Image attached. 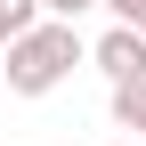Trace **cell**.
Masks as SVG:
<instances>
[{
    "label": "cell",
    "instance_id": "obj_5",
    "mask_svg": "<svg viewBox=\"0 0 146 146\" xmlns=\"http://www.w3.org/2000/svg\"><path fill=\"white\" fill-rule=\"evenodd\" d=\"M98 8H114V25H130V33H146V0H98Z\"/></svg>",
    "mask_w": 146,
    "mask_h": 146
},
{
    "label": "cell",
    "instance_id": "obj_6",
    "mask_svg": "<svg viewBox=\"0 0 146 146\" xmlns=\"http://www.w3.org/2000/svg\"><path fill=\"white\" fill-rule=\"evenodd\" d=\"M81 8H98V0H41V16H65V25H73Z\"/></svg>",
    "mask_w": 146,
    "mask_h": 146
},
{
    "label": "cell",
    "instance_id": "obj_3",
    "mask_svg": "<svg viewBox=\"0 0 146 146\" xmlns=\"http://www.w3.org/2000/svg\"><path fill=\"white\" fill-rule=\"evenodd\" d=\"M114 130L146 138V73H138V81H114Z\"/></svg>",
    "mask_w": 146,
    "mask_h": 146
},
{
    "label": "cell",
    "instance_id": "obj_7",
    "mask_svg": "<svg viewBox=\"0 0 146 146\" xmlns=\"http://www.w3.org/2000/svg\"><path fill=\"white\" fill-rule=\"evenodd\" d=\"M114 146H138V138H114Z\"/></svg>",
    "mask_w": 146,
    "mask_h": 146
},
{
    "label": "cell",
    "instance_id": "obj_4",
    "mask_svg": "<svg viewBox=\"0 0 146 146\" xmlns=\"http://www.w3.org/2000/svg\"><path fill=\"white\" fill-rule=\"evenodd\" d=\"M25 25H41V0H0V49H8Z\"/></svg>",
    "mask_w": 146,
    "mask_h": 146
},
{
    "label": "cell",
    "instance_id": "obj_2",
    "mask_svg": "<svg viewBox=\"0 0 146 146\" xmlns=\"http://www.w3.org/2000/svg\"><path fill=\"white\" fill-rule=\"evenodd\" d=\"M89 65H98L106 81H138V73H146V33H130V25L98 33V49H89Z\"/></svg>",
    "mask_w": 146,
    "mask_h": 146
},
{
    "label": "cell",
    "instance_id": "obj_1",
    "mask_svg": "<svg viewBox=\"0 0 146 146\" xmlns=\"http://www.w3.org/2000/svg\"><path fill=\"white\" fill-rule=\"evenodd\" d=\"M0 57H8V89H16V98H49V89L89 57V41L65 25V16H41V25H25Z\"/></svg>",
    "mask_w": 146,
    "mask_h": 146
}]
</instances>
